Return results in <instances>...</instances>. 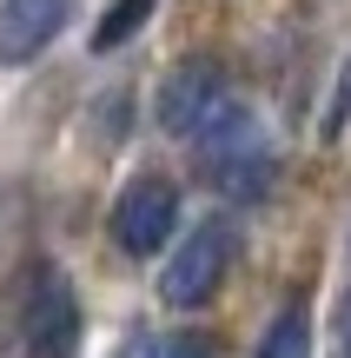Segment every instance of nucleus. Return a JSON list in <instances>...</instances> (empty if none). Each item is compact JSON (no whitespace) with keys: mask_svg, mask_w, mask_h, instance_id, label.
Here are the masks:
<instances>
[{"mask_svg":"<svg viewBox=\"0 0 351 358\" xmlns=\"http://www.w3.org/2000/svg\"><path fill=\"white\" fill-rule=\"evenodd\" d=\"M13 332L20 358H73L80 352V299L53 259H27L20 285H13Z\"/></svg>","mask_w":351,"mask_h":358,"instance_id":"obj_2","label":"nucleus"},{"mask_svg":"<svg viewBox=\"0 0 351 358\" xmlns=\"http://www.w3.org/2000/svg\"><path fill=\"white\" fill-rule=\"evenodd\" d=\"M232 100V87H225V66L212 60V53H186L179 66H172L166 80H159V133H172V140H193L199 127H206L219 106Z\"/></svg>","mask_w":351,"mask_h":358,"instance_id":"obj_4","label":"nucleus"},{"mask_svg":"<svg viewBox=\"0 0 351 358\" xmlns=\"http://www.w3.org/2000/svg\"><path fill=\"white\" fill-rule=\"evenodd\" d=\"M73 0H0V66H27L53 47Z\"/></svg>","mask_w":351,"mask_h":358,"instance_id":"obj_6","label":"nucleus"},{"mask_svg":"<svg viewBox=\"0 0 351 358\" xmlns=\"http://www.w3.org/2000/svg\"><path fill=\"white\" fill-rule=\"evenodd\" d=\"M193 153H199L206 186L225 192V199H239V206L265 199V192H272V179H278L272 133H265L259 113H252V106H239V100H225L219 113L193 133Z\"/></svg>","mask_w":351,"mask_h":358,"instance_id":"obj_1","label":"nucleus"},{"mask_svg":"<svg viewBox=\"0 0 351 358\" xmlns=\"http://www.w3.org/2000/svg\"><path fill=\"white\" fill-rule=\"evenodd\" d=\"M232 245H239V232L225 226V219H206V226H193L179 245H172V259L159 266V299H166L172 312L206 306V299L219 292L225 266H232Z\"/></svg>","mask_w":351,"mask_h":358,"instance_id":"obj_3","label":"nucleus"},{"mask_svg":"<svg viewBox=\"0 0 351 358\" xmlns=\"http://www.w3.org/2000/svg\"><path fill=\"white\" fill-rule=\"evenodd\" d=\"M259 358H312V306L305 299H285L278 306V319L259 338Z\"/></svg>","mask_w":351,"mask_h":358,"instance_id":"obj_7","label":"nucleus"},{"mask_svg":"<svg viewBox=\"0 0 351 358\" xmlns=\"http://www.w3.org/2000/svg\"><path fill=\"white\" fill-rule=\"evenodd\" d=\"M172 226H179V186L159 179V173H140L113 199V239H119V252H133V259H159V245L172 239Z\"/></svg>","mask_w":351,"mask_h":358,"instance_id":"obj_5","label":"nucleus"},{"mask_svg":"<svg viewBox=\"0 0 351 358\" xmlns=\"http://www.w3.org/2000/svg\"><path fill=\"white\" fill-rule=\"evenodd\" d=\"M146 358H219V345H212L206 332H159Z\"/></svg>","mask_w":351,"mask_h":358,"instance_id":"obj_10","label":"nucleus"},{"mask_svg":"<svg viewBox=\"0 0 351 358\" xmlns=\"http://www.w3.org/2000/svg\"><path fill=\"white\" fill-rule=\"evenodd\" d=\"M345 127H351V53H345L338 80H331V100H325V120H318V133H325V140H338Z\"/></svg>","mask_w":351,"mask_h":358,"instance_id":"obj_9","label":"nucleus"},{"mask_svg":"<svg viewBox=\"0 0 351 358\" xmlns=\"http://www.w3.org/2000/svg\"><path fill=\"white\" fill-rule=\"evenodd\" d=\"M345 358H351V299H345Z\"/></svg>","mask_w":351,"mask_h":358,"instance_id":"obj_11","label":"nucleus"},{"mask_svg":"<svg viewBox=\"0 0 351 358\" xmlns=\"http://www.w3.org/2000/svg\"><path fill=\"white\" fill-rule=\"evenodd\" d=\"M159 0H113V7L100 13V27H93V53H113V47H126L133 34L146 27V13H153Z\"/></svg>","mask_w":351,"mask_h":358,"instance_id":"obj_8","label":"nucleus"}]
</instances>
